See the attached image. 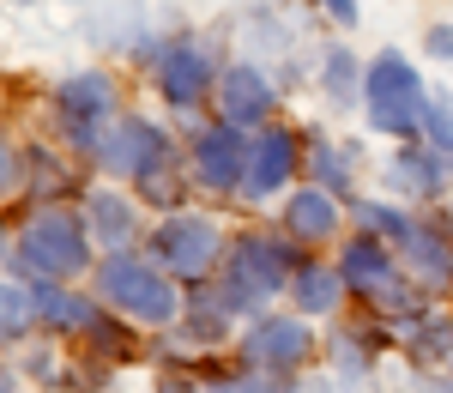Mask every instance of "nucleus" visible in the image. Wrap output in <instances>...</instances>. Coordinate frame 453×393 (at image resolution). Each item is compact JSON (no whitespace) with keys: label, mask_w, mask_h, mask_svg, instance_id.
Segmentation results:
<instances>
[{"label":"nucleus","mask_w":453,"mask_h":393,"mask_svg":"<svg viewBox=\"0 0 453 393\" xmlns=\"http://www.w3.org/2000/svg\"><path fill=\"white\" fill-rule=\"evenodd\" d=\"M423 109H429V91H423V73L411 67V55H399V49L369 55V73H363L369 127L387 140H423Z\"/></svg>","instance_id":"f257e3e1"},{"label":"nucleus","mask_w":453,"mask_h":393,"mask_svg":"<svg viewBox=\"0 0 453 393\" xmlns=\"http://www.w3.org/2000/svg\"><path fill=\"white\" fill-rule=\"evenodd\" d=\"M91 260V224L73 218L67 206H42L25 218V230L12 236V266H25L42 285H61L73 273H85Z\"/></svg>","instance_id":"f03ea898"},{"label":"nucleus","mask_w":453,"mask_h":393,"mask_svg":"<svg viewBox=\"0 0 453 393\" xmlns=\"http://www.w3.org/2000/svg\"><path fill=\"white\" fill-rule=\"evenodd\" d=\"M91 164H97L104 176H115V181H134V188H145L151 176H164V170L175 164V140H170V127H164V121L121 109V115L109 121V134L97 140Z\"/></svg>","instance_id":"7ed1b4c3"},{"label":"nucleus","mask_w":453,"mask_h":393,"mask_svg":"<svg viewBox=\"0 0 453 393\" xmlns=\"http://www.w3.org/2000/svg\"><path fill=\"white\" fill-rule=\"evenodd\" d=\"M145 67H151V85H157V97L175 109V115H194V109L218 97V49H211L206 36H175V42H157L151 55H145Z\"/></svg>","instance_id":"20e7f679"},{"label":"nucleus","mask_w":453,"mask_h":393,"mask_svg":"<svg viewBox=\"0 0 453 393\" xmlns=\"http://www.w3.org/2000/svg\"><path fill=\"white\" fill-rule=\"evenodd\" d=\"M121 115V85L115 73L104 67H85V73H67L55 85V127L73 151H97V140L109 134V121Z\"/></svg>","instance_id":"39448f33"},{"label":"nucleus","mask_w":453,"mask_h":393,"mask_svg":"<svg viewBox=\"0 0 453 393\" xmlns=\"http://www.w3.org/2000/svg\"><path fill=\"white\" fill-rule=\"evenodd\" d=\"M97 297H104L109 309L134 315V321H175V309H181L170 279L157 266L134 260V254H109L104 266H97Z\"/></svg>","instance_id":"423d86ee"},{"label":"nucleus","mask_w":453,"mask_h":393,"mask_svg":"<svg viewBox=\"0 0 453 393\" xmlns=\"http://www.w3.org/2000/svg\"><path fill=\"white\" fill-rule=\"evenodd\" d=\"M290 285V249L273 243V236H242L236 249L224 254V303L230 309H254L266 297H279Z\"/></svg>","instance_id":"0eeeda50"},{"label":"nucleus","mask_w":453,"mask_h":393,"mask_svg":"<svg viewBox=\"0 0 453 393\" xmlns=\"http://www.w3.org/2000/svg\"><path fill=\"white\" fill-rule=\"evenodd\" d=\"M248 145H254V134H242V127H230V121H200L194 140H188V181L206 188V194H242Z\"/></svg>","instance_id":"6e6552de"},{"label":"nucleus","mask_w":453,"mask_h":393,"mask_svg":"<svg viewBox=\"0 0 453 393\" xmlns=\"http://www.w3.org/2000/svg\"><path fill=\"white\" fill-rule=\"evenodd\" d=\"M303 145L309 140H303L296 127H284V121H273V127L254 134V145H248V176H242V200L248 206H266L273 194H284V188L296 181V170L309 164Z\"/></svg>","instance_id":"1a4fd4ad"},{"label":"nucleus","mask_w":453,"mask_h":393,"mask_svg":"<svg viewBox=\"0 0 453 393\" xmlns=\"http://www.w3.org/2000/svg\"><path fill=\"white\" fill-rule=\"evenodd\" d=\"M273 115H279V79L266 73V61H230L218 79V121L260 134L273 127Z\"/></svg>","instance_id":"9d476101"},{"label":"nucleus","mask_w":453,"mask_h":393,"mask_svg":"<svg viewBox=\"0 0 453 393\" xmlns=\"http://www.w3.org/2000/svg\"><path fill=\"white\" fill-rule=\"evenodd\" d=\"M151 254H157V266H170L175 279H206L211 266H218V224L200 212H170L157 224V236H151Z\"/></svg>","instance_id":"9b49d317"},{"label":"nucleus","mask_w":453,"mask_h":393,"mask_svg":"<svg viewBox=\"0 0 453 393\" xmlns=\"http://www.w3.org/2000/svg\"><path fill=\"white\" fill-rule=\"evenodd\" d=\"M448 176H453L448 158L429 140H405L387 158V188H393V200H435V194L448 188Z\"/></svg>","instance_id":"f8f14e48"},{"label":"nucleus","mask_w":453,"mask_h":393,"mask_svg":"<svg viewBox=\"0 0 453 393\" xmlns=\"http://www.w3.org/2000/svg\"><path fill=\"white\" fill-rule=\"evenodd\" d=\"M339 273H345V285H350V290H363V297H375V303L399 290V273H393V254H387V243H381V236H369V230H363V236H357V243L345 249V260H339Z\"/></svg>","instance_id":"ddd939ff"},{"label":"nucleus","mask_w":453,"mask_h":393,"mask_svg":"<svg viewBox=\"0 0 453 393\" xmlns=\"http://www.w3.org/2000/svg\"><path fill=\"white\" fill-rule=\"evenodd\" d=\"M339 194H326V188H296L290 200H284V230L296 236V243H333L339 236Z\"/></svg>","instance_id":"4468645a"},{"label":"nucleus","mask_w":453,"mask_h":393,"mask_svg":"<svg viewBox=\"0 0 453 393\" xmlns=\"http://www.w3.org/2000/svg\"><path fill=\"white\" fill-rule=\"evenodd\" d=\"M363 73H369V61L350 55L345 42H333V49H320V61H314V85H320V97L333 109H363Z\"/></svg>","instance_id":"2eb2a0df"},{"label":"nucleus","mask_w":453,"mask_h":393,"mask_svg":"<svg viewBox=\"0 0 453 393\" xmlns=\"http://www.w3.org/2000/svg\"><path fill=\"white\" fill-rule=\"evenodd\" d=\"M303 358H309L303 321H260L248 333V369H296Z\"/></svg>","instance_id":"dca6fc26"},{"label":"nucleus","mask_w":453,"mask_h":393,"mask_svg":"<svg viewBox=\"0 0 453 393\" xmlns=\"http://www.w3.org/2000/svg\"><path fill=\"white\" fill-rule=\"evenodd\" d=\"M399 249H405V266L418 273L423 285H435V290L453 285V236L441 224H411Z\"/></svg>","instance_id":"f3484780"},{"label":"nucleus","mask_w":453,"mask_h":393,"mask_svg":"<svg viewBox=\"0 0 453 393\" xmlns=\"http://www.w3.org/2000/svg\"><path fill=\"white\" fill-rule=\"evenodd\" d=\"M85 224H91V236H97L109 254H121L127 243H134V230H140V212H134L127 194L97 188V194H85Z\"/></svg>","instance_id":"a211bd4d"},{"label":"nucleus","mask_w":453,"mask_h":393,"mask_svg":"<svg viewBox=\"0 0 453 393\" xmlns=\"http://www.w3.org/2000/svg\"><path fill=\"white\" fill-rule=\"evenodd\" d=\"M36 315H42L49 327H61V333H79V339L104 321L85 297H73V290H61V285H42V290H36Z\"/></svg>","instance_id":"6ab92c4d"},{"label":"nucleus","mask_w":453,"mask_h":393,"mask_svg":"<svg viewBox=\"0 0 453 393\" xmlns=\"http://www.w3.org/2000/svg\"><path fill=\"white\" fill-rule=\"evenodd\" d=\"M357 145H333L309 134V170H314V188H326V194H345L350 188V170H357V158H350Z\"/></svg>","instance_id":"aec40b11"},{"label":"nucleus","mask_w":453,"mask_h":393,"mask_svg":"<svg viewBox=\"0 0 453 393\" xmlns=\"http://www.w3.org/2000/svg\"><path fill=\"white\" fill-rule=\"evenodd\" d=\"M345 297V273L339 266H296V303L303 315H333Z\"/></svg>","instance_id":"412c9836"},{"label":"nucleus","mask_w":453,"mask_h":393,"mask_svg":"<svg viewBox=\"0 0 453 393\" xmlns=\"http://www.w3.org/2000/svg\"><path fill=\"white\" fill-rule=\"evenodd\" d=\"M405 351L418 363H441L453 351V321H441V315H411V327H405Z\"/></svg>","instance_id":"4be33fe9"},{"label":"nucleus","mask_w":453,"mask_h":393,"mask_svg":"<svg viewBox=\"0 0 453 393\" xmlns=\"http://www.w3.org/2000/svg\"><path fill=\"white\" fill-rule=\"evenodd\" d=\"M357 224L369 236H393V243H405V230H411V218L399 206H387V200H357Z\"/></svg>","instance_id":"5701e85b"},{"label":"nucleus","mask_w":453,"mask_h":393,"mask_svg":"<svg viewBox=\"0 0 453 393\" xmlns=\"http://www.w3.org/2000/svg\"><path fill=\"white\" fill-rule=\"evenodd\" d=\"M423 140L435 145L441 158H453V97H448V91H429V109H423Z\"/></svg>","instance_id":"b1692460"},{"label":"nucleus","mask_w":453,"mask_h":393,"mask_svg":"<svg viewBox=\"0 0 453 393\" xmlns=\"http://www.w3.org/2000/svg\"><path fill=\"white\" fill-rule=\"evenodd\" d=\"M31 315H36V290H25V285H6V339H12V345L25 339Z\"/></svg>","instance_id":"393cba45"},{"label":"nucleus","mask_w":453,"mask_h":393,"mask_svg":"<svg viewBox=\"0 0 453 393\" xmlns=\"http://www.w3.org/2000/svg\"><path fill=\"white\" fill-rule=\"evenodd\" d=\"M211 393H296L290 381H279L273 369H248V375H230V381H218Z\"/></svg>","instance_id":"a878e982"},{"label":"nucleus","mask_w":453,"mask_h":393,"mask_svg":"<svg viewBox=\"0 0 453 393\" xmlns=\"http://www.w3.org/2000/svg\"><path fill=\"white\" fill-rule=\"evenodd\" d=\"M314 12H326L339 31H357L363 25V0H314Z\"/></svg>","instance_id":"bb28decb"},{"label":"nucleus","mask_w":453,"mask_h":393,"mask_svg":"<svg viewBox=\"0 0 453 393\" xmlns=\"http://www.w3.org/2000/svg\"><path fill=\"white\" fill-rule=\"evenodd\" d=\"M423 55L429 61H453V25H429L423 31Z\"/></svg>","instance_id":"cd10ccee"},{"label":"nucleus","mask_w":453,"mask_h":393,"mask_svg":"<svg viewBox=\"0 0 453 393\" xmlns=\"http://www.w3.org/2000/svg\"><path fill=\"white\" fill-rule=\"evenodd\" d=\"M423 393H453V388H441V381H429V388H423Z\"/></svg>","instance_id":"c85d7f7f"},{"label":"nucleus","mask_w":453,"mask_h":393,"mask_svg":"<svg viewBox=\"0 0 453 393\" xmlns=\"http://www.w3.org/2000/svg\"><path fill=\"white\" fill-rule=\"evenodd\" d=\"M6 393H19V381H12V375H6Z\"/></svg>","instance_id":"c756f323"}]
</instances>
